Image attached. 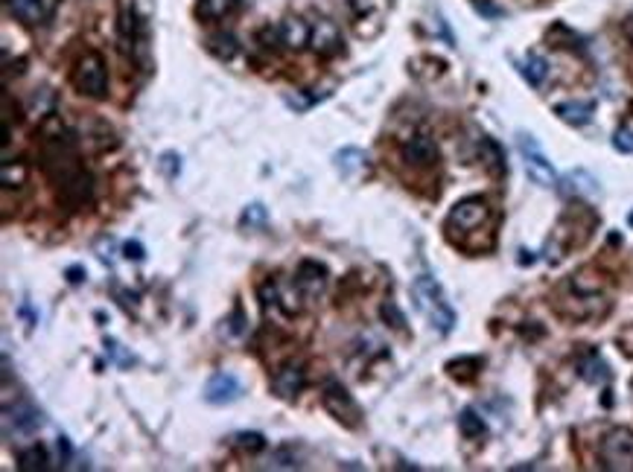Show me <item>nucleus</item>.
Here are the masks:
<instances>
[{"label": "nucleus", "mask_w": 633, "mask_h": 472, "mask_svg": "<svg viewBox=\"0 0 633 472\" xmlns=\"http://www.w3.org/2000/svg\"><path fill=\"white\" fill-rule=\"evenodd\" d=\"M327 269L321 263L315 260H301L298 263V272H295V289L301 292L303 298H319L324 295L327 289Z\"/></svg>", "instance_id": "obj_10"}, {"label": "nucleus", "mask_w": 633, "mask_h": 472, "mask_svg": "<svg viewBox=\"0 0 633 472\" xmlns=\"http://www.w3.org/2000/svg\"><path fill=\"white\" fill-rule=\"evenodd\" d=\"M488 219H490V204H488L485 199H479V196L461 199V201L450 210V216H447V231H450V234H455V231H459V234H473V231H479V227H482Z\"/></svg>", "instance_id": "obj_6"}, {"label": "nucleus", "mask_w": 633, "mask_h": 472, "mask_svg": "<svg viewBox=\"0 0 633 472\" xmlns=\"http://www.w3.org/2000/svg\"><path fill=\"white\" fill-rule=\"evenodd\" d=\"M578 376L590 382V385H599V382H607L610 379V367H607V362L601 359V356L590 353L587 359L578 362Z\"/></svg>", "instance_id": "obj_20"}, {"label": "nucleus", "mask_w": 633, "mask_h": 472, "mask_svg": "<svg viewBox=\"0 0 633 472\" xmlns=\"http://www.w3.org/2000/svg\"><path fill=\"white\" fill-rule=\"evenodd\" d=\"M18 469L21 472H44L50 469V455L42 443H33L18 452Z\"/></svg>", "instance_id": "obj_21"}, {"label": "nucleus", "mask_w": 633, "mask_h": 472, "mask_svg": "<svg viewBox=\"0 0 633 472\" xmlns=\"http://www.w3.org/2000/svg\"><path fill=\"white\" fill-rule=\"evenodd\" d=\"M27 178H30V167L23 161H12V158L4 161V170H0L4 190H21L23 184H27Z\"/></svg>", "instance_id": "obj_22"}, {"label": "nucleus", "mask_w": 633, "mask_h": 472, "mask_svg": "<svg viewBox=\"0 0 633 472\" xmlns=\"http://www.w3.org/2000/svg\"><path fill=\"white\" fill-rule=\"evenodd\" d=\"M613 146L622 152V155H633V129H616V134H613Z\"/></svg>", "instance_id": "obj_26"}, {"label": "nucleus", "mask_w": 633, "mask_h": 472, "mask_svg": "<svg viewBox=\"0 0 633 472\" xmlns=\"http://www.w3.org/2000/svg\"><path fill=\"white\" fill-rule=\"evenodd\" d=\"M321 405H324V412L336 420V423H341L345 429H359L362 408H359L357 400H353V393L345 385H341V382H336V379H327L324 382Z\"/></svg>", "instance_id": "obj_4"}, {"label": "nucleus", "mask_w": 633, "mask_h": 472, "mask_svg": "<svg viewBox=\"0 0 633 472\" xmlns=\"http://www.w3.org/2000/svg\"><path fill=\"white\" fill-rule=\"evenodd\" d=\"M123 251H126V257H129V260H144V257H146L141 242H126Z\"/></svg>", "instance_id": "obj_31"}, {"label": "nucleus", "mask_w": 633, "mask_h": 472, "mask_svg": "<svg viewBox=\"0 0 633 472\" xmlns=\"http://www.w3.org/2000/svg\"><path fill=\"white\" fill-rule=\"evenodd\" d=\"M59 0H6V9L23 23H44L56 12Z\"/></svg>", "instance_id": "obj_12"}, {"label": "nucleus", "mask_w": 633, "mask_h": 472, "mask_svg": "<svg viewBox=\"0 0 633 472\" xmlns=\"http://www.w3.org/2000/svg\"><path fill=\"white\" fill-rule=\"evenodd\" d=\"M412 295H414L417 310H421V312L429 318V324H433L441 336L452 333V327H455V310L450 306V301H447V295H444V289H441V283H438L435 277H429V274L414 277Z\"/></svg>", "instance_id": "obj_2"}, {"label": "nucleus", "mask_w": 633, "mask_h": 472, "mask_svg": "<svg viewBox=\"0 0 633 472\" xmlns=\"http://www.w3.org/2000/svg\"><path fill=\"white\" fill-rule=\"evenodd\" d=\"M520 70H523V76L528 79V85H535V88H540L543 82H546V76H549V65H546V59H543V56H537V53H528Z\"/></svg>", "instance_id": "obj_23"}, {"label": "nucleus", "mask_w": 633, "mask_h": 472, "mask_svg": "<svg viewBox=\"0 0 633 472\" xmlns=\"http://www.w3.org/2000/svg\"><path fill=\"white\" fill-rule=\"evenodd\" d=\"M336 167H339L341 175H348V178L359 175V172L368 170V152H362L357 146L341 149V152H336Z\"/></svg>", "instance_id": "obj_18"}, {"label": "nucleus", "mask_w": 633, "mask_h": 472, "mask_svg": "<svg viewBox=\"0 0 633 472\" xmlns=\"http://www.w3.org/2000/svg\"><path fill=\"white\" fill-rule=\"evenodd\" d=\"M59 452L65 455V461L70 458V443H68V438H59Z\"/></svg>", "instance_id": "obj_32"}, {"label": "nucleus", "mask_w": 633, "mask_h": 472, "mask_svg": "<svg viewBox=\"0 0 633 472\" xmlns=\"http://www.w3.org/2000/svg\"><path fill=\"white\" fill-rule=\"evenodd\" d=\"M303 388H307V367H303V362H286L272 376L275 397L284 403H295Z\"/></svg>", "instance_id": "obj_8"}, {"label": "nucleus", "mask_w": 633, "mask_h": 472, "mask_svg": "<svg viewBox=\"0 0 633 472\" xmlns=\"http://www.w3.org/2000/svg\"><path fill=\"white\" fill-rule=\"evenodd\" d=\"M592 111H596V102H578V99H572V102H561V106H554V114H558V117L563 120V123H569V125H587L590 120H592Z\"/></svg>", "instance_id": "obj_16"}, {"label": "nucleus", "mask_w": 633, "mask_h": 472, "mask_svg": "<svg viewBox=\"0 0 633 472\" xmlns=\"http://www.w3.org/2000/svg\"><path fill=\"white\" fill-rule=\"evenodd\" d=\"M601 467L610 472H630L633 469V429L616 426L601 438L599 446Z\"/></svg>", "instance_id": "obj_5"}, {"label": "nucleus", "mask_w": 633, "mask_h": 472, "mask_svg": "<svg viewBox=\"0 0 633 472\" xmlns=\"http://www.w3.org/2000/svg\"><path fill=\"white\" fill-rule=\"evenodd\" d=\"M239 393H243V385H239V379H237L234 374L219 371V374H213V376L208 379L205 393H201V397H205V403H210V405H228V403L239 400Z\"/></svg>", "instance_id": "obj_11"}, {"label": "nucleus", "mask_w": 633, "mask_h": 472, "mask_svg": "<svg viewBox=\"0 0 633 472\" xmlns=\"http://www.w3.org/2000/svg\"><path fill=\"white\" fill-rule=\"evenodd\" d=\"M459 429H461V435H464V438H470V440L485 438V435H488L485 420L479 417V414L473 412V408H464V412L459 414Z\"/></svg>", "instance_id": "obj_24"}, {"label": "nucleus", "mask_w": 633, "mask_h": 472, "mask_svg": "<svg viewBox=\"0 0 633 472\" xmlns=\"http://www.w3.org/2000/svg\"><path fill=\"white\" fill-rule=\"evenodd\" d=\"M205 47H208V53L217 56L219 61H234L239 53V42H237L234 32H213V35H208Z\"/></svg>", "instance_id": "obj_19"}, {"label": "nucleus", "mask_w": 633, "mask_h": 472, "mask_svg": "<svg viewBox=\"0 0 633 472\" xmlns=\"http://www.w3.org/2000/svg\"><path fill=\"white\" fill-rule=\"evenodd\" d=\"M310 44H312V50L319 56H336V53H341V32H339V27H336L333 21L321 18L312 27Z\"/></svg>", "instance_id": "obj_13"}, {"label": "nucleus", "mask_w": 633, "mask_h": 472, "mask_svg": "<svg viewBox=\"0 0 633 472\" xmlns=\"http://www.w3.org/2000/svg\"><path fill=\"white\" fill-rule=\"evenodd\" d=\"M68 274H70V283H79L82 280V269H70Z\"/></svg>", "instance_id": "obj_33"}, {"label": "nucleus", "mask_w": 633, "mask_h": 472, "mask_svg": "<svg viewBox=\"0 0 633 472\" xmlns=\"http://www.w3.org/2000/svg\"><path fill=\"white\" fill-rule=\"evenodd\" d=\"M234 443L248 455H257V452L265 449V438L260 435V431H239V435L234 438Z\"/></svg>", "instance_id": "obj_25"}, {"label": "nucleus", "mask_w": 633, "mask_h": 472, "mask_svg": "<svg viewBox=\"0 0 633 472\" xmlns=\"http://www.w3.org/2000/svg\"><path fill=\"white\" fill-rule=\"evenodd\" d=\"M161 170L167 178H179L182 172V158L175 155V152H167V155H161Z\"/></svg>", "instance_id": "obj_27"}, {"label": "nucleus", "mask_w": 633, "mask_h": 472, "mask_svg": "<svg viewBox=\"0 0 633 472\" xmlns=\"http://www.w3.org/2000/svg\"><path fill=\"white\" fill-rule=\"evenodd\" d=\"M260 222H265V208L263 204H251V208L243 213V225H260Z\"/></svg>", "instance_id": "obj_29"}, {"label": "nucleus", "mask_w": 633, "mask_h": 472, "mask_svg": "<svg viewBox=\"0 0 633 472\" xmlns=\"http://www.w3.org/2000/svg\"><path fill=\"white\" fill-rule=\"evenodd\" d=\"M517 143H520L523 163H526V172H528L531 181L540 184V187H546V190L558 187V172H554L552 161L543 155V149L537 146V140L531 137V134H520V137H517Z\"/></svg>", "instance_id": "obj_7"}, {"label": "nucleus", "mask_w": 633, "mask_h": 472, "mask_svg": "<svg viewBox=\"0 0 633 472\" xmlns=\"http://www.w3.org/2000/svg\"><path fill=\"white\" fill-rule=\"evenodd\" d=\"M53 125L44 123L42 129V167L47 181L53 184L59 204L65 201L68 208H85L94 199V178L88 172L85 161L79 158V146L76 137L56 123V132H50Z\"/></svg>", "instance_id": "obj_1"}, {"label": "nucleus", "mask_w": 633, "mask_h": 472, "mask_svg": "<svg viewBox=\"0 0 633 472\" xmlns=\"http://www.w3.org/2000/svg\"><path fill=\"white\" fill-rule=\"evenodd\" d=\"M70 82H73V88L82 97L103 99L108 94V68H106L103 53H97V50H88L85 56H79V61H76V68H73Z\"/></svg>", "instance_id": "obj_3"}, {"label": "nucleus", "mask_w": 633, "mask_h": 472, "mask_svg": "<svg viewBox=\"0 0 633 472\" xmlns=\"http://www.w3.org/2000/svg\"><path fill=\"white\" fill-rule=\"evenodd\" d=\"M281 35H284V44L289 50H303L310 44V35H312V27L307 21H301V18H286L281 23Z\"/></svg>", "instance_id": "obj_17"}, {"label": "nucleus", "mask_w": 633, "mask_h": 472, "mask_svg": "<svg viewBox=\"0 0 633 472\" xmlns=\"http://www.w3.org/2000/svg\"><path fill=\"white\" fill-rule=\"evenodd\" d=\"M277 42L284 44L281 27H272V23H269V27H263V30H260V44H263V47H277Z\"/></svg>", "instance_id": "obj_28"}, {"label": "nucleus", "mask_w": 633, "mask_h": 472, "mask_svg": "<svg viewBox=\"0 0 633 472\" xmlns=\"http://www.w3.org/2000/svg\"><path fill=\"white\" fill-rule=\"evenodd\" d=\"M438 158H441L438 143L429 134H414L412 140H406V143H403V161H406L409 167H414V170L435 167Z\"/></svg>", "instance_id": "obj_9"}, {"label": "nucleus", "mask_w": 633, "mask_h": 472, "mask_svg": "<svg viewBox=\"0 0 633 472\" xmlns=\"http://www.w3.org/2000/svg\"><path fill=\"white\" fill-rule=\"evenodd\" d=\"M243 6V0H199L196 4V15L199 21H225V18H231L234 12Z\"/></svg>", "instance_id": "obj_15"}, {"label": "nucleus", "mask_w": 633, "mask_h": 472, "mask_svg": "<svg viewBox=\"0 0 633 472\" xmlns=\"http://www.w3.org/2000/svg\"><path fill=\"white\" fill-rule=\"evenodd\" d=\"M6 420L15 423L18 435H33V431L42 429V414H38V408L33 403H18L15 412L6 408Z\"/></svg>", "instance_id": "obj_14"}, {"label": "nucleus", "mask_w": 633, "mask_h": 472, "mask_svg": "<svg viewBox=\"0 0 633 472\" xmlns=\"http://www.w3.org/2000/svg\"><path fill=\"white\" fill-rule=\"evenodd\" d=\"M383 318H386V321H391V327H397V329H400L403 324H406V318H403V312H400L391 301L383 306Z\"/></svg>", "instance_id": "obj_30"}]
</instances>
